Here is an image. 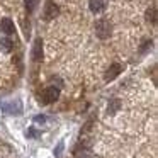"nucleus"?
Segmentation results:
<instances>
[{
	"instance_id": "f257e3e1",
	"label": "nucleus",
	"mask_w": 158,
	"mask_h": 158,
	"mask_svg": "<svg viewBox=\"0 0 158 158\" xmlns=\"http://www.w3.org/2000/svg\"><path fill=\"white\" fill-rule=\"evenodd\" d=\"M0 107H2V110H4V112H7V114H21L22 112L21 100H10V102L2 100V102H0Z\"/></svg>"
},
{
	"instance_id": "f03ea898",
	"label": "nucleus",
	"mask_w": 158,
	"mask_h": 158,
	"mask_svg": "<svg viewBox=\"0 0 158 158\" xmlns=\"http://www.w3.org/2000/svg\"><path fill=\"white\" fill-rule=\"evenodd\" d=\"M110 31H112V27H110L109 21H106V19H102V21H99L95 24V34L99 36L100 39H106L110 36Z\"/></svg>"
},
{
	"instance_id": "7ed1b4c3",
	"label": "nucleus",
	"mask_w": 158,
	"mask_h": 158,
	"mask_svg": "<svg viewBox=\"0 0 158 158\" xmlns=\"http://www.w3.org/2000/svg\"><path fill=\"white\" fill-rule=\"evenodd\" d=\"M60 97V89L58 87H48V89L44 90V94H43V102L44 104H51L55 102V100H58Z\"/></svg>"
},
{
	"instance_id": "20e7f679",
	"label": "nucleus",
	"mask_w": 158,
	"mask_h": 158,
	"mask_svg": "<svg viewBox=\"0 0 158 158\" xmlns=\"http://www.w3.org/2000/svg\"><path fill=\"white\" fill-rule=\"evenodd\" d=\"M121 70H123V68H121V65L114 63V65H112V66H109V70L106 72V80H107V82H112V80L121 73Z\"/></svg>"
},
{
	"instance_id": "39448f33",
	"label": "nucleus",
	"mask_w": 158,
	"mask_h": 158,
	"mask_svg": "<svg viewBox=\"0 0 158 158\" xmlns=\"http://www.w3.org/2000/svg\"><path fill=\"white\" fill-rule=\"evenodd\" d=\"M106 7V0H89V9L94 14H99Z\"/></svg>"
},
{
	"instance_id": "423d86ee",
	"label": "nucleus",
	"mask_w": 158,
	"mask_h": 158,
	"mask_svg": "<svg viewBox=\"0 0 158 158\" xmlns=\"http://www.w3.org/2000/svg\"><path fill=\"white\" fill-rule=\"evenodd\" d=\"M0 29H2L5 34H12V32H14V22L9 17L2 19V21H0Z\"/></svg>"
},
{
	"instance_id": "0eeeda50",
	"label": "nucleus",
	"mask_w": 158,
	"mask_h": 158,
	"mask_svg": "<svg viewBox=\"0 0 158 158\" xmlns=\"http://www.w3.org/2000/svg\"><path fill=\"white\" fill-rule=\"evenodd\" d=\"M12 48H14L12 39H9V38H2V39H0V51H2V53H10Z\"/></svg>"
},
{
	"instance_id": "6e6552de",
	"label": "nucleus",
	"mask_w": 158,
	"mask_h": 158,
	"mask_svg": "<svg viewBox=\"0 0 158 158\" xmlns=\"http://www.w3.org/2000/svg\"><path fill=\"white\" fill-rule=\"evenodd\" d=\"M58 5L55 4H48V7H46V19H53L56 14H58Z\"/></svg>"
},
{
	"instance_id": "1a4fd4ad",
	"label": "nucleus",
	"mask_w": 158,
	"mask_h": 158,
	"mask_svg": "<svg viewBox=\"0 0 158 158\" xmlns=\"http://www.w3.org/2000/svg\"><path fill=\"white\" fill-rule=\"evenodd\" d=\"M32 53H34V55H32L34 61H39V60H41V56H43V53H41V41H39V39L34 43V49H32Z\"/></svg>"
},
{
	"instance_id": "9d476101",
	"label": "nucleus",
	"mask_w": 158,
	"mask_h": 158,
	"mask_svg": "<svg viewBox=\"0 0 158 158\" xmlns=\"http://www.w3.org/2000/svg\"><path fill=\"white\" fill-rule=\"evenodd\" d=\"M119 106H121L119 100H117V99H112V100L109 102V106H107V112H109V114H114L117 109H119Z\"/></svg>"
},
{
	"instance_id": "9b49d317",
	"label": "nucleus",
	"mask_w": 158,
	"mask_h": 158,
	"mask_svg": "<svg viewBox=\"0 0 158 158\" xmlns=\"http://www.w3.org/2000/svg\"><path fill=\"white\" fill-rule=\"evenodd\" d=\"M36 5H38V0H26V9L27 10H34Z\"/></svg>"
},
{
	"instance_id": "f8f14e48",
	"label": "nucleus",
	"mask_w": 158,
	"mask_h": 158,
	"mask_svg": "<svg viewBox=\"0 0 158 158\" xmlns=\"http://www.w3.org/2000/svg\"><path fill=\"white\" fill-rule=\"evenodd\" d=\"M77 158H92V153H90V151H87V150H82V151H78V153H77Z\"/></svg>"
},
{
	"instance_id": "ddd939ff",
	"label": "nucleus",
	"mask_w": 158,
	"mask_h": 158,
	"mask_svg": "<svg viewBox=\"0 0 158 158\" xmlns=\"http://www.w3.org/2000/svg\"><path fill=\"white\" fill-rule=\"evenodd\" d=\"M148 19H151V22H153V24L156 22V17H155V10H150V12H148Z\"/></svg>"
},
{
	"instance_id": "4468645a",
	"label": "nucleus",
	"mask_w": 158,
	"mask_h": 158,
	"mask_svg": "<svg viewBox=\"0 0 158 158\" xmlns=\"http://www.w3.org/2000/svg\"><path fill=\"white\" fill-rule=\"evenodd\" d=\"M148 48H151V41H146V43H144V44H143V48H141V53L144 55V51H146Z\"/></svg>"
},
{
	"instance_id": "2eb2a0df",
	"label": "nucleus",
	"mask_w": 158,
	"mask_h": 158,
	"mask_svg": "<svg viewBox=\"0 0 158 158\" xmlns=\"http://www.w3.org/2000/svg\"><path fill=\"white\" fill-rule=\"evenodd\" d=\"M61 150H63V143H60L58 146H56V151H55L56 156H60V155H61Z\"/></svg>"
},
{
	"instance_id": "dca6fc26",
	"label": "nucleus",
	"mask_w": 158,
	"mask_h": 158,
	"mask_svg": "<svg viewBox=\"0 0 158 158\" xmlns=\"http://www.w3.org/2000/svg\"><path fill=\"white\" fill-rule=\"evenodd\" d=\"M34 121H36V123H44L46 117H44V116H36V117H34Z\"/></svg>"
}]
</instances>
